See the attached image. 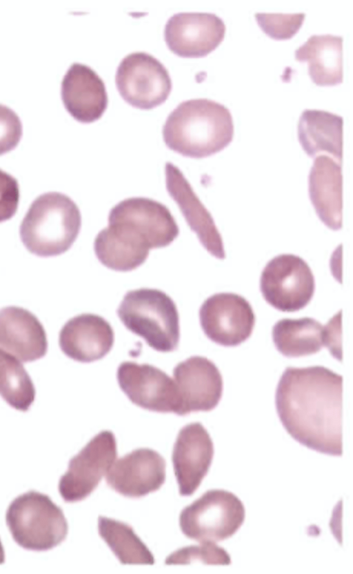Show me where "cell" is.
Listing matches in <instances>:
<instances>
[{
  "label": "cell",
  "instance_id": "1",
  "mask_svg": "<svg viewBox=\"0 0 353 574\" xmlns=\"http://www.w3.org/2000/svg\"><path fill=\"white\" fill-rule=\"evenodd\" d=\"M342 377L321 366L285 370L275 405L292 438L319 453L342 455Z\"/></svg>",
  "mask_w": 353,
  "mask_h": 574
},
{
  "label": "cell",
  "instance_id": "2",
  "mask_svg": "<svg viewBox=\"0 0 353 574\" xmlns=\"http://www.w3.org/2000/svg\"><path fill=\"white\" fill-rule=\"evenodd\" d=\"M179 233L165 205L150 198L130 197L110 210L108 226L96 236L94 250L105 267L131 271L145 261L150 249L168 246Z\"/></svg>",
  "mask_w": 353,
  "mask_h": 574
},
{
  "label": "cell",
  "instance_id": "3",
  "mask_svg": "<svg viewBox=\"0 0 353 574\" xmlns=\"http://www.w3.org/2000/svg\"><path fill=\"white\" fill-rule=\"evenodd\" d=\"M234 123L230 110L208 99L179 103L166 119L163 140L183 156L203 158L222 150L232 140Z\"/></svg>",
  "mask_w": 353,
  "mask_h": 574
},
{
  "label": "cell",
  "instance_id": "4",
  "mask_svg": "<svg viewBox=\"0 0 353 574\" xmlns=\"http://www.w3.org/2000/svg\"><path fill=\"white\" fill-rule=\"evenodd\" d=\"M81 215L68 195L48 192L30 206L19 226L26 248L41 257H54L68 250L80 232Z\"/></svg>",
  "mask_w": 353,
  "mask_h": 574
},
{
  "label": "cell",
  "instance_id": "5",
  "mask_svg": "<svg viewBox=\"0 0 353 574\" xmlns=\"http://www.w3.org/2000/svg\"><path fill=\"white\" fill-rule=\"evenodd\" d=\"M117 313L128 330L155 350L168 353L177 348L178 310L172 299L162 290L148 288L129 290Z\"/></svg>",
  "mask_w": 353,
  "mask_h": 574
},
{
  "label": "cell",
  "instance_id": "6",
  "mask_svg": "<svg viewBox=\"0 0 353 574\" xmlns=\"http://www.w3.org/2000/svg\"><path fill=\"white\" fill-rule=\"evenodd\" d=\"M6 521L14 542L30 551L53 548L68 531L62 509L48 495L35 491L19 495L10 504Z\"/></svg>",
  "mask_w": 353,
  "mask_h": 574
},
{
  "label": "cell",
  "instance_id": "7",
  "mask_svg": "<svg viewBox=\"0 0 353 574\" xmlns=\"http://www.w3.org/2000/svg\"><path fill=\"white\" fill-rule=\"evenodd\" d=\"M245 517L244 505L236 495L228 491L212 489L181 511L179 526L190 539L214 543L234 535Z\"/></svg>",
  "mask_w": 353,
  "mask_h": 574
},
{
  "label": "cell",
  "instance_id": "8",
  "mask_svg": "<svg viewBox=\"0 0 353 574\" xmlns=\"http://www.w3.org/2000/svg\"><path fill=\"white\" fill-rule=\"evenodd\" d=\"M260 289L265 300L283 312L304 308L312 299L315 281L307 264L300 257L283 254L271 259L263 268Z\"/></svg>",
  "mask_w": 353,
  "mask_h": 574
},
{
  "label": "cell",
  "instance_id": "9",
  "mask_svg": "<svg viewBox=\"0 0 353 574\" xmlns=\"http://www.w3.org/2000/svg\"><path fill=\"white\" fill-rule=\"evenodd\" d=\"M115 83L121 97L134 108H154L165 101L172 81L165 66L152 55L132 52L120 62Z\"/></svg>",
  "mask_w": 353,
  "mask_h": 574
},
{
  "label": "cell",
  "instance_id": "10",
  "mask_svg": "<svg viewBox=\"0 0 353 574\" xmlns=\"http://www.w3.org/2000/svg\"><path fill=\"white\" fill-rule=\"evenodd\" d=\"M117 455V442L110 430H103L72 457L61 477L58 489L66 502L86 498L107 474Z\"/></svg>",
  "mask_w": 353,
  "mask_h": 574
},
{
  "label": "cell",
  "instance_id": "11",
  "mask_svg": "<svg viewBox=\"0 0 353 574\" xmlns=\"http://www.w3.org/2000/svg\"><path fill=\"white\" fill-rule=\"evenodd\" d=\"M117 379L121 390L135 405L150 411L179 415L178 388L161 369L148 364L123 362L117 368Z\"/></svg>",
  "mask_w": 353,
  "mask_h": 574
},
{
  "label": "cell",
  "instance_id": "12",
  "mask_svg": "<svg viewBox=\"0 0 353 574\" xmlns=\"http://www.w3.org/2000/svg\"><path fill=\"white\" fill-rule=\"evenodd\" d=\"M205 335L223 346H236L247 340L255 324L250 304L242 296L221 293L208 297L199 310Z\"/></svg>",
  "mask_w": 353,
  "mask_h": 574
},
{
  "label": "cell",
  "instance_id": "13",
  "mask_svg": "<svg viewBox=\"0 0 353 574\" xmlns=\"http://www.w3.org/2000/svg\"><path fill=\"white\" fill-rule=\"evenodd\" d=\"M225 32L224 21L214 13L180 12L168 20L164 39L170 51L179 57H201L219 46Z\"/></svg>",
  "mask_w": 353,
  "mask_h": 574
},
{
  "label": "cell",
  "instance_id": "14",
  "mask_svg": "<svg viewBox=\"0 0 353 574\" xmlns=\"http://www.w3.org/2000/svg\"><path fill=\"white\" fill-rule=\"evenodd\" d=\"M173 377L180 396V416L210 411L222 397L221 374L206 357L192 356L179 363L173 370Z\"/></svg>",
  "mask_w": 353,
  "mask_h": 574
},
{
  "label": "cell",
  "instance_id": "15",
  "mask_svg": "<svg viewBox=\"0 0 353 574\" xmlns=\"http://www.w3.org/2000/svg\"><path fill=\"white\" fill-rule=\"evenodd\" d=\"M165 466L164 458L157 451L135 449L113 463L105 482L125 497L139 498L161 488L165 480Z\"/></svg>",
  "mask_w": 353,
  "mask_h": 574
},
{
  "label": "cell",
  "instance_id": "16",
  "mask_svg": "<svg viewBox=\"0 0 353 574\" xmlns=\"http://www.w3.org/2000/svg\"><path fill=\"white\" fill-rule=\"evenodd\" d=\"M210 434L200 422L183 426L174 445L172 461L179 494L192 495L207 475L214 456Z\"/></svg>",
  "mask_w": 353,
  "mask_h": 574
},
{
  "label": "cell",
  "instance_id": "17",
  "mask_svg": "<svg viewBox=\"0 0 353 574\" xmlns=\"http://www.w3.org/2000/svg\"><path fill=\"white\" fill-rule=\"evenodd\" d=\"M339 314L337 315L338 317ZM336 316L326 326L310 317L283 319L272 328V339L276 349L288 357H299L318 353L323 346L339 350L340 319Z\"/></svg>",
  "mask_w": 353,
  "mask_h": 574
},
{
  "label": "cell",
  "instance_id": "18",
  "mask_svg": "<svg viewBox=\"0 0 353 574\" xmlns=\"http://www.w3.org/2000/svg\"><path fill=\"white\" fill-rule=\"evenodd\" d=\"M165 174L168 192L179 206L190 229L209 253L224 259L225 254L221 234L183 172L171 162H167Z\"/></svg>",
  "mask_w": 353,
  "mask_h": 574
},
{
  "label": "cell",
  "instance_id": "19",
  "mask_svg": "<svg viewBox=\"0 0 353 574\" xmlns=\"http://www.w3.org/2000/svg\"><path fill=\"white\" fill-rule=\"evenodd\" d=\"M114 341L112 326L102 317L83 313L70 319L61 328L59 344L74 361L89 363L105 357Z\"/></svg>",
  "mask_w": 353,
  "mask_h": 574
},
{
  "label": "cell",
  "instance_id": "20",
  "mask_svg": "<svg viewBox=\"0 0 353 574\" xmlns=\"http://www.w3.org/2000/svg\"><path fill=\"white\" fill-rule=\"evenodd\" d=\"M61 96L70 115L85 123L99 119L108 101L103 81L91 68L79 63H72L65 74Z\"/></svg>",
  "mask_w": 353,
  "mask_h": 574
},
{
  "label": "cell",
  "instance_id": "21",
  "mask_svg": "<svg viewBox=\"0 0 353 574\" xmlns=\"http://www.w3.org/2000/svg\"><path fill=\"white\" fill-rule=\"evenodd\" d=\"M0 348L23 362L44 357L48 350L46 330L38 318L18 306L0 309Z\"/></svg>",
  "mask_w": 353,
  "mask_h": 574
},
{
  "label": "cell",
  "instance_id": "22",
  "mask_svg": "<svg viewBox=\"0 0 353 574\" xmlns=\"http://www.w3.org/2000/svg\"><path fill=\"white\" fill-rule=\"evenodd\" d=\"M311 202L320 219L337 230L342 224L341 163L326 155L316 157L308 178Z\"/></svg>",
  "mask_w": 353,
  "mask_h": 574
},
{
  "label": "cell",
  "instance_id": "23",
  "mask_svg": "<svg viewBox=\"0 0 353 574\" xmlns=\"http://www.w3.org/2000/svg\"><path fill=\"white\" fill-rule=\"evenodd\" d=\"M343 118L327 110L305 109L301 114L297 135L311 157L326 155L339 163L342 159Z\"/></svg>",
  "mask_w": 353,
  "mask_h": 574
},
{
  "label": "cell",
  "instance_id": "24",
  "mask_svg": "<svg viewBox=\"0 0 353 574\" xmlns=\"http://www.w3.org/2000/svg\"><path fill=\"white\" fill-rule=\"evenodd\" d=\"M342 43L341 36L313 34L297 48L295 59L306 61L308 74L319 86H334L343 81Z\"/></svg>",
  "mask_w": 353,
  "mask_h": 574
},
{
  "label": "cell",
  "instance_id": "25",
  "mask_svg": "<svg viewBox=\"0 0 353 574\" xmlns=\"http://www.w3.org/2000/svg\"><path fill=\"white\" fill-rule=\"evenodd\" d=\"M98 531L121 564H154L152 553L128 524L99 516Z\"/></svg>",
  "mask_w": 353,
  "mask_h": 574
},
{
  "label": "cell",
  "instance_id": "26",
  "mask_svg": "<svg viewBox=\"0 0 353 574\" xmlns=\"http://www.w3.org/2000/svg\"><path fill=\"white\" fill-rule=\"evenodd\" d=\"M33 382L23 365L0 348V395L11 407L26 412L35 399Z\"/></svg>",
  "mask_w": 353,
  "mask_h": 574
},
{
  "label": "cell",
  "instance_id": "27",
  "mask_svg": "<svg viewBox=\"0 0 353 574\" xmlns=\"http://www.w3.org/2000/svg\"><path fill=\"white\" fill-rule=\"evenodd\" d=\"M201 562L205 564L229 565L231 558L227 551L214 542H201L181 548L170 555L166 564H188Z\"/></svg>",
  "mask_w": 353,
  "mask_h": 574
},
{
  "label": "cell",
  "instance_id": "28",
  "mask_svg": "<svg viewBox=\"0 0 353 574\" xmlns=\"http://www.w3.org/2000/svg\"><path fill=\"white\" fill-rule=\"evenodd\" d=\"M305 14L256 12L255 18L261 28L275 39H287L299 30Z\"/></svg>",
  "mask_w": 353,
  "mask_h": 574
},
{
  "label": "cell",
  "instance_id": "29",
  "mask_svg": "<svg viewBox=\"0 0 353 574\" xmlns=\"http://www.w3.org/2000/svg\"><path fill=\"white\" fill-rule=\"evenodd\" d=\"M23 128L18 115L0 103V155L14 149L22 136Z\"/></svg>",
  "mask_w": 353,
  "mask_h": 574
},
{
  "label": "cell",
  "instance_id": "30",
  "mask_svg": "<svg viewBox=\"0 0 353 574\" xmlns=\"http://www.w3.org/2000/svg\"><path fill=\"white\" fill-rule=\"evenodd\" d=\"M19 202V186L17 179L0 169V223L15 215Z\"/></svg>",
  "mask_w": 353,
  "mask_h": 574
},
{
  "label": "cell",
  "instance_id": "31",
  "mask_svg": "<svg viewBox=\"0 0 353 574\" xmlns=\"http://www.w3.org/2000/svg\"><path fill=\"white\" fill-rule=\"evenodd\" d=\"M4 562H5V553H4V549H3V544H2L1 539H0V564L4 563Z\"/></svg>",
  "mask_w": 353,
  "mask_h": 574
}]
</instances>
